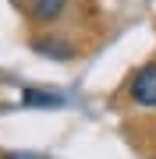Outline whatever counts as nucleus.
<instances>
[{
    "mask_svg": "<svg viewBox=\"0 0 156 159\" xmlns=\"http://www.w3.org/2000/svg\"><path fill=\"white\" fill-rule=\"evenodd\" d=\"M128 92H131V102H139L145 110H156V64H149V67H142L135 74Z\"/></svg>",
    "mask_w": 156,
    "mask_h": 159,
    "instance_id": "1",
    "label": "nucleus"
},
{
    "mask_svg": "<svg viewBox=\"0 0 156 159\" xmlns=\"http://www.w3.org/2000/svg\"><path fill=\"white\" fill-rule=\"evenodd\" d=\"M68 0H32V18L35 21H53V18L64 14Z\"/></svg>",
    "mask_w": 156,
    "mask_h": 159,
    "instance_id": "2",
    "label": "nucleus"
},
{
    "mask_svg": "<svg viewBox=\"0 0 156 159\" xmlns=\"http://www.w3.org/2000/svg\"><path fill=\"white\" fill-rule=\"evenodd\" d=\"M21 102H25V106H60L64 96H57V92H43V89H25Z\"/></svg>",
    "mask_w": 156,
    "mask_h": 159,
    "instance_id": "3",
    "label": "nucleus"
},
{
    "mask_svg": "<svg viewBox=\"0 0 156 159\" xmlns=\"http://www.w3.org/2000/svg\"><path fill=\"white\" fill-rule=\"evenodd\" d=\"M35 50H39V53H50V57H71V53H75L68 43H53V39H39Z\"/></svg>",
    "mask_w": 156,
    "mask_h": 159,
    "instance_id": "4",
    "label": "nucleus"
},
{
    "mask_svg": "<svg viewBox=\"0 0 156 159\" xmlns=\"http://www.w3.org/2000/svg\"><path fill=\"white\" fill-rule=\"evenodd\" d=\"M7 159H32V156H7Z\"/></svg>",
    "mask_w": 156,
    "mask_h": 159,
    "instance_id": "5",
    "label": "nucleus"
}]
</instances>
